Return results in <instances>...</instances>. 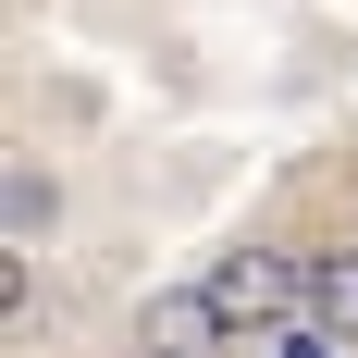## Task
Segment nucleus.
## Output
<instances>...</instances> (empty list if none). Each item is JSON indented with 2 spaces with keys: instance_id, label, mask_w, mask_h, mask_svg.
I'll return each mask as SVG.
<instances>
[{
  "instance_id": "obj_1",
  "label": "nucleus",
  "mask_w": 358,
  "mask_h": 358,
  "mask_svg": "<svg viewBox=\"0 0 358 358\" xmlns=\"http://www.w3.org/2000/svg\"><path fill=\"white\" fill-rule=\"evenodd\" d=\"M124 346L136 358H248V334L222 322V296L185 272V285H148L136 309H124Z\"/></svg>"
},
{
  "instance_id": "obj_4",
  "label": "nucleus",
  "mask_w": 358,
  "mask_h": 358,
  "mask_svg": "<svg viewBox=\"0 0 358 358\" xmlns=\"http://www.w3.org/2000/svg\"><path fill=\"white\" fill-rule=\"evenodd\" d=\"M50 235H62V173H50L37 148H13V161H0V248L37 259Z\"/></svg>"
},
{
  "instance_id": "obj_3",
  "label": "nucleus",
  "mask_w": 358,
  "mask_h": 358,
  "mask_svg": "<svg viewBox=\"0 0 358 358\" xmlns=\"http://www.w3.org/2000/svg\"><path fill=\"white\" fill-rule=\"evenodd\" d=\"M296 322H322L334 346H358V235L296 248Z\"/></svg>"
},
{
  "instance_id": "obj_5",
  "label": "nucleus",
  "mask_w": 358,
  "mask_h": 358,
  "mask_svg": "<svg viewBox=\"0 0 358 358\" xmlns=\"http://www.w3.org/2000/svg\"><path fill=\"white\" fill-rule=\"evenodd\" d=\"M0 322H13V346L37 334V259H13V248H0Z\"/></svg>"
},
{
  "instance_id": "obj_6",
  "label": "nucleus",
  "mask_w": 358,
  "mask_h": 358,
  "mask_svg": "<svg viewBox=\"0 0 358 358\" xmlns=\"http://www.w3.org/2000/svg\"><path fill=\"white\" fill-rule=\"evenodd\" d=\"M272 358H358V346H334L322 322H285V334H272Z\"/></svg>"
},
{
  "instance_id": "obj_2",
  "label": "nucleus",
  "mask_w": 358,
  "mask_h": 358,
  "mask_svg": "<svg viewBox=\"0 0 358 358\" xmlns=\"http://www.w3.org/2000/svg\"><path fill=\"white\" fill-rule=\"evenodd\" d=\"M198 285L222 296V322L248 334V346H272V334L296 322V248H259V235H248V248H222Z\"/></svg>"
}]
</instances>
